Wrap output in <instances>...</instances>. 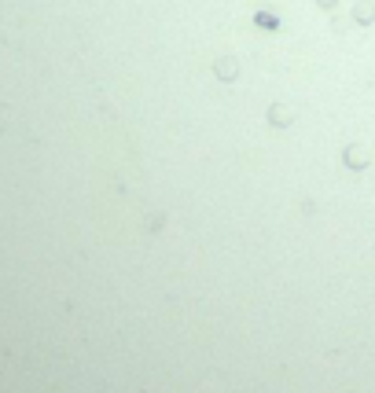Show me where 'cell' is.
Listing matches in <instances>:
<instances>
[{
    "instance_id": "1",
    "label": "cell",
    "mask_w": 375,
    "mask_h": 393,
    "mask_svg": "<svg viewBox=\"0 0 375 393\" xmlns=\"http://www.w3.org/2000/svg\"><path fill=\"white\" fill-rule=\"evenodd\" d=\"M254 22H261V26H268V30H276V15H268V11H258V15H254Z\"/></svg>"
}]
</instances>
